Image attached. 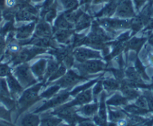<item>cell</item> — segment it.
I'll use <instances>...</instances> for the list:
<instances>
[{
    "mask_svg": "<svg viewBox=\"0 0 153 126\" xmlns=\"http://www.w3.org/2000/svg\"><path fill=\"white\" fill-rule=\"evenodd\" d=\"M56 0H45L42 2V5H38L39 8H40V13H39V18L44 19L45 14L48 12V10L50 9L53 4L55 2Z\"/></svg>",
    "mask_w": 153,
    "mask_h": 126,
    "instance_id": "44",
    "label": "cell"
},
{
    "mask_svg": "<svg viewBox=\"0 0 153 126\" xmlns=\"http://www.w3.org/2000/svg\"><path fill=\"white\" fill-rule=\"evenodd\" d=\"M6 80L11 97L14 99H15V100H17V99H18L19 97L21 96V94L23 93V92L24 91L25 89L22 86V85L20 84V82L17 80V79L16 78L15 76L13 74L12 71L10 72L9 74L7 75Z\"/></svg>",
    "mask_w": 153,
    "mask_h": 126,
    "instance_id": "15",
    "label": "cell"
},
{
    "mask_svg": "<svg viewBox=\"0 0 153 126\" xmlns=\"http://www.w3.org/2000/svg\"><path fill=\"white\" fill-rule=\"evenodd\" d=\"M144 39H137L136 37H134L132 39H129L127 42L126 45V48H125V53L127 55L128 51L130 50H137L139 51L140 49L141 46L144 43Z\"/></svg>",
    "mask_w": 153,
    "mask_h": 126,
    "instance_id": "34",
    "label": "cell"
},
{
    "mask_svg": "<svg viewBox=\"0 0 153 126\" xmlns=\"http://www.w3.org/2000/svg\"><path fill=\"white\" fill-rule=\"evenodd\" d=\"M114 39L101 26H100L95 19H94L91 25V31L86 35L83 40V46L89 47L97 50H101L104 56L110 53V46L109 42Z\"/></svg>",
    "mask_w": 153,
    "mask_h": 126,
    "instance_id": "1",
    "label": "cell"
},
{
    "mask_svg": "<svg viewBox=\"0 0 153 126\" xmlns=\"http://www.w3.org/2000/svg\"><path fill=\"white\" fill-rule=\"evenodd\" d=\"M12 73L24 89L36 84L38 81L31 71L30 65L28 62L22 63L15 66Z\"/></svg>",
    "mask_w": 153,
    "mask_h": 126,
    "instance_id": "6",
    "label": "cell"
},
{
    "mask_svg": "<svg viewBox=\"0 0 153 126\" xmlns=\"http://www.w3.org/2000/svg\"><path fill=\"white\" fill-rule=\"evenodd\" d=\"M107 126H117V122H109Z\"/></svg>",
    "mask_w": 153,
    "mask_h": 126,
    "instance_id": "57",
    "label": "cell"
},
{
    "mask_svg": "<svg viewBox=\"0 0 153 126\" xmlns=\"http://www.w3.org/2000/svg\"><path fill=\"white\" fill-rule=\"evenodd\" d=\"M32 3V0H17V8H26L27 5Z\"/></svg>",
    "mask_w": 153,
    "mask_h": 126,
    "instance_id": "51",
    "label": "cell"
},
{
    "mask_svg": "<svg viewBox=\"0 0 153 126\" xmlns=\"http://www.w3.org/2000/svg\"><path fill=\"white\" fill-rule=\"evenodd\" d=\"M2 18H3V17H2V10L0 9V23H1V22H2Z\"/></svg>",
    "mask_w": 153,
    "mask_h": 126,
    "instance_id": "60",
    "label": "cell"
},
{
    "mask_svg": "<svg viewBox=\"0 0 153 126\" xmlns=\"http://www.w3.org/2000/svg\"><path fill=\"white\" fill-rule=\"evenodd\" d=\"M103 76H104V74H101V75L98 76V77H95V78L92 79V80H89L88 82L83 83V84L80 85V86H76L74 88H73V89L70 91L71 97H75V96H76L77 94L80 93V92H83V91L86 90V89H90V88H92V86L96 83V82L98 81L101 77H103Z\"/></svg>",
    "mask_w": 153,
    "mask_h": 126,
    "instance_id": "28",
    "label": "cell"
},
{
    "mask_svg": "<svg viewBox=\"0 0 153 126\" xmlns=\"http://www.w3.org/2000/svg\"><path fill=\"white\" fill-rule=\"evenodd\" d=\"M44 86H45L44 82H38L36 84L24 89L21 96L17 100L16 110L17 111V115L15 121H17L20 115L29 110L32 105L42 100L40 97V91Z\"/></svg>",
    "mask_w": 153,
    "mask_h": 126,
    "instance_id": "2",
    "label": "cell"
},
{
    "mask_svg": "<svg viewBox=\"0 0 153 126\" xmlns=\"http://www.w3.org/2000/svg\"><path fill=\"white\" fill-rule=\"evenodd\" d=\"M74 48L71 44H59V47L54 49H49L48 54H50L51 56L54 57L56 60L59 64L62 63L66 57L73 53Z\"/></svg>",
    "mask_w": 153,
    "mask_h": 126,
    "instance_id": "13",
    "label": "cell"
},
{
    "mask_svg": "<svg viewBox=\"0 0 153 126\" xmlns=\"http://www.w3.org/2000/svg\"><path fill=\"white\" fill-rule=\"evenodd\" d=\"M5 47H6V41L3 36L0 35V56L3 54Z\"/></svg>",
    "mask_w": 153,
    "mask_h": 126,
    "instance_id": "49",
    "label": "cell"
},
{
    "mask_svg": "<svg viewBox=\"0 0 153 126\" xmlns=\"http://www.w3.org/2000/svg\"><path fill=\"white\" fill-rule=\"evenodd\" d=\"M70 91L69 90L64 89V90L60 91L53 97L48 99L46 102H45L40 107L35 110L33 113L38 114L50 109H55V108L62 105L63 104L66 103V102L70 99Z\"/></svg>",
    "mask_w": 153,
    "mask_h": 126,
    "instance_id": "9",
    "label": "cell"
},
{
    "mask_svg": "<svg viewBox=\"0 0 153 126\" xmlns=\"http://www.w3.org/2000/svg\"><path fill=\"white\" fill-rule=\"evenodd\" d=\"M103 87L106 92H115L120 89V83L115 78L108 77L103 79Z\"/></svg>",
    "mask_w": 153,
    "mask_h": 126,
    "instance_id": "30",
    "label": "cell"
},
{
    "mask_svg": "<svg viewBox=\"0 0 153 126\" xmlns=\"http://www.w3.org/2000/svg\"><path fill=\"white\" fill-rule=\"evenodd\" d=\"M65 11H74L80 6L79 0H59Z\"/></svg>",
    "mask_w": 153,
    "mask_h": 126,
    "instance_id": "42",
    "label": "cell"
},
{
    "mask_svg": "<svg viewBox=\"0 0 153 126\" xmlns=\"http://www.w3.org/2000/svg\"><path fill=\"white\" fill-rule=\"evenodd\" d=\"M41 119L39 115L35 113H26L20 122V126H39Z\"/></svg>",
    "mask_w": 153,
    "mask_h": 126,
    "instance_id": "27",
    "label": "cell"
},
{
    "mask_svg": "<svg viewBox=\"0 0 153 126\" xmlns=\"http://www.w3.org/2000/svg\"><path fill=\"white\" fill-rule=\"evenodd\" d=\"M103 60L104 59H90L83 62H75L73 67H74L81 75L85 77H97L101 75L98 74V73L105 71L108 65Z\"/></svg>",
    "mask_w": 153,
    "mask_h": 126,
    "instance_id": "3",
    "label": "cell"
},
{
    "mask_svg": "<svg viewBox=\"0 0 153 126\" xmlns=\"http://www.w3.org/2000/svg\"><path fill=\"white\" fill-rule=\"evenodd\" d=\"M12 70L8 63H0V77H7V75Z\"/></svg>",
    "mask_w": 153,
    "mask_h": 126,
    "instance_id": "45",
    "label": "cell"
},
{
    "mask_svg": "<svg viewBox=\"0 0 153 126\" xmlns=\"http://www.w3.org/2000/svg\"><path fill=\"white\" fill-rule=\"evenodd\" d=\"M145 2L146 0H134V3L135 8H136L137 11H139L140 8L142 7V5H143Z\"/></svg>",
    "mask_w": 153,
    "mask_h": 126,
    "instance_id": "54",
    "label": "cell"
},
{
    "mask_svg": "<svg viewBox=\"0 0 153 126\" xmlns=\"http://www.w3.org/2000/svg\"><path fill=\"white\" fill-rule=\"evenodd\" d=\"M150 62L153 65V55H151V56H150Z\"/></svg>",
    "mask_w": 153,
    "mask_h": 126,
    "instance_id": "61",
    "label": "cell"
},
{
    "mask_svg": "<svg viewBox=\"0 0 153 126\" xmlns=\"http://www.w3.org/2000/svg\"><path fill=\"white\" fill-rule=\"evenodd\" d=\"M93 20V16L85 11L84 14L78 20V21L74 24L75 33H80L81 31L91 27V25H92Z\"/></svg>",
    "mask_w": 153,
    "mask_h": 126,
    "instance_id": "22",
    "label": "cell"
},
{
    "mask_svg": "<svg viewBox=\"0 0 153 126\" xmlns=\"http://www.w3.org/2000/svg\"><path fill=\"white\" fill-rule=\"evenodd\" d=\"M77 126H98L95 125V123L92 121V119L89 120H86V121H83L80 122L79 124H77Z\"/></svg>",
    "mask_w": 153,
    "mask_h": 126,
    "instance_id": "53",
    "label": "cell"
},
{
    "mask_svg": "<svg viewBox=\"0 0 153 126\" xmlns=\"http://www.w3.org/2000/svg\"><path fill=\"white\" fill-rule=\"evenodd\" d=\"M0 126H17L11 123V122H8L7 120H0Z\"/></svg>",
    "mask_w": 153,
    "mask_h": 126,
    "instance_id": "55",
    "label": "cell"
},
{
    "mask_svg": "<svg viewBox=\"0 0 153 126\" xmlns=\"http://www.w3.org/2000/svg\"><path fill=\"white\" fill-rule=\"evenodd\" d=\"M134 104L137 105V106H138L140 108H143V109H146L147 106H148L146 99V98L144 97V96H140L137 99L136 102H135Z\"/></svg>",
    "mask_w": 153,
    "mask_h": 126,
    "instance_id": "48",
    "label": "cell"
},
{
    "mask_svg": "<svg viewBox=\"0 0 153 126\" xmlns=\"http://www.w3.org/2000/svg\"><path fill=\"white\" fill-rule=\"evenodd\" d=\"M65 16L66 19L68 20L70 23L75 24L76 22L78 21L79 19L80 18L82 15L84 14L85 11L84 9H82L81 8L79 7L77 9L74 10V11H64Z\"/></svg>",
    "mask_w": 153,
    "mask_h": 126,
    "instance_id": "33",
    "label": "cell"
},
{
    "mask_svg": "<svg viewBox=\"0 0 153 126\" xmlns=\"http://www.w3.org/2000/svg\"><path fill=\"white\" fill-rule=\"evenodd\" d=\"M43 0H32V2L34 3H39V2H42Z\"/></svg>",
    "mask_w": 153,
    "mask_h": 126,
    "instance_id": "59",
    "label": "cell"
},
{
    "mask_svg": "<svg viewBox=\"0 0 153 126\" xmlns=\"http://www.w3.org/2000/svg\"><path fill=\"white\" fill-rule=\"evenodd\" d=\"M50 114L62 119V121L73 126H76L81 122L92 119L91 118H86L80 115L74 107H65L63 105L55 108Z\"/></svg>",
    "mask_w": 153,
    "mask_h": 126,
    "instance_id": "4",
    "label": "cell"
},
{
    "mask_svg": "<svg viewBox=\"0 0 153 126\" xmlns=\"http://www.w3.org/2000/svg\"><path fill=\"white\" fill-rule=\"evenodd\" d=\"M76 111L83 117L91 118L98 113V102L94 101L93 103L86 104V105L80 106V107L77 108Z\"/></svg>",
    "mask_w": 153,
    "mask_h": 126,
    "instance_id": "20",
    "label": "cell"
},
{
    "mask_svg": "<svg viewBox=\"0 0 153 126\" xmlns=\"http://www.w3.org/2000/svg\"><path fill=\"white\" fill-rule=\"evenodd\" d=\"M5 8H17V0H5Z\"/></svg>",
    "mask_w": 153,
    "mask_h": 126,
    "instance_id": "50",
    "label": "cell"
},
{
    "mask_svg": "<svg viewBox=\"0 0 153 126\" xmlns=\"http://www.w3.org/2000/svg\"><path fill=\"white\" fill-rule=\"evenodd\" d=\"M122 1L123 0H110L99 11L94 14V19L102 18V17H112L113 16H114L117 8H118L119 5L121 3Z\"/></svg>",
    "mask_w": 153,
    "mask_h": 126,
    "instance_id": "14",
    "label": "cell"
},
{
    "mask_svg": "<svg viewBox=\"0 0 153 126\" xmlns=\"http://www.w3.org/2000/svg\"><path fill=\"white\" fill-rule=\"evenodd\" d=\"M128 113L123 108L107 106V119L110 122H117L121 119L127 116Z\"/></svg>",
    "mask_w": 153,
    "mask_h": 126,
    "instance_id": "24",
    "label": "cell"
},
{
    "mask_svg": "<svg viewBox=\"0 0 153 126\" xmlns=\"http://www.w3.org/2000/svg\"><path fill=\"white\" fill-rule=\"evenodd\" d=\"M134 68L136 69V71H137L138 74H140V76H142L143 77H145V78H146V74L145 71H144V68L142 66V65H141V62L139 60V59L137 58L136 61H135V67Z\"/></svg>",
    "mask_w": 153,
    "mask_h": 126,
    "instance_id": "46",
    "label": "cell"
},
{
    "mask_svg": "<svg viewBox=\"0 0 153 126\" xmlns=\"http://www.w3.org/2000/svg\"><path fill=\"white\" fill-rule=\"evenodd\" d=\"M73 55L76 62H83L90 59H104L101 51L83 46L74 48Z\"/></svg>",
    "mask_w": 153,
    "mask_h": 126,
    "instance_id": "10",
    "label": "cell"
},
{
    "mask_svg": "<svg viewBox=\"0 0 153 126\" xmlns=\"http://www.w3.org/2000/svg\"><path fill=\"white\" fill-rule=\"evenodd\" d=\"M38 38H53V27L44 19L39 18L35 26L33 36Z\"/></svg>",
    "mask_w": 153,
    "mask_h": 126,
    "instance_id": "16",
    "label": "cell"
},
{
    "mask_svg": "<svg viewBox=\"0 0 153 126\" xmlns=\"http://www.w3.org/2000/svg\"><path fill=\"white\" fill-rule=\"evenodd\" d=\"M92 121L95 123V125L98 126H107L108 125V122L107 120L104 119L101 117H100L98 114L95 115L92 118Z\"/></svg>",
    "mask_w": 153,
    "mask_h": 126,
    "instance_id": "47",
    "label": "cell"
},
{
    "mask_svg": "<svg viewBox=\"0 0 153 126\" xmlns=\"http://www.w3.org/2000/svg\"><path fill=\"white\" fill-rule=\"evenodd\" d=\"M58 8V2H57V0H56L55 2L50 8L44 17V20L49 23L50 24L52 25L58 16V8Z\"/></svg>",
    "mask_w": 153,
    "mask_h": 126,
    "instance_id": "35",
    "label": "cell"
},
{
    "mask_svg": "<svg viewBox=\"0 0 153 126\" xmlns=\"http://www.w3.org/2000/svg\"><path fill=\"white\" fill-rule=\"evenodd\" d=\"M74 29H57L53 32V38L59 44H70Z\"/></svg>",
    "mask_w": 153,
    "mask_h": 126,
    "instance_id": "18",
    "label": "cell"
},
{
    "mask_svg": "<svg viewBox=\"0 0 153 126\" xmlns=\"http://www.w3.org/2000/svg\"><path fill=\"white\" fill-rule=\"evenodd\" d=\"M92 101H93V96H92V88H90V89H86V90L77 94L73 100L67 102V103L63 104V105H65V107H76L83 106L86 104L91 103Z\"/></svg>",
    "mask_w": 153,
    "mask_h": 126,
    "instance_id": "12",
    "label": "cell"
},
{
    "mask_svg": "<svg viewBox=\"0 0 153 126\" xmlns=\"http://www.w3.org/2000/svg\"><path fill=\"white\" fill-rule=\"evenodd\" d=\"M125 68H106L105 71H110L113 74V77L117 81H119L120 83H121L125 78H126V74H125Z\"/></svg>",
    "mask_w": 153,
    "mask_h": 126,
    "instance_id": "40",
    "label": "cell"
},
{
    "mask_svg": "<svg viewBox=\"0 0 153 126\" xmlns=\"http://www.w3.org/2000/svg\"><path fill=\"white\" fill-rule=\"evenodd\" d=\"M48 59L42 58L35 62L32 66H30L31 71L33 73L35 77H36L38 82H42L45 77V71L47 68Z\"/></svg>",
    "mask_w": 153,
    "mask_h": 126,
    "instance_id": "19",
    "label": "cell"
},
{
    "mask_svg": "<svg viewBox=\"0 0 153 126\" xmlns=\"http://www.w3.org/2000/svg\"><path fill=\"white\" fill-rule=\"evenodd\" d=\"M95 20L113 38V35L117 34L119 31L130 29L131 24V19H121L116 17H102Z\"/></svg>",
    "mask_w": 153,
    "mask_h": 126,
    "instance_id": "5",
    "label": "cell"
},
{
    "mask_svg": "<svg viewBox=\"0 0 153 126\" xmlns=\"http://www.w3.org/2000/svg\"><path fill=\"white\" fill-rule=\"evenodd\" d=\"M107 100V93L105 91H103L99 96V102H98V115L105 120L107 119V105L106 104Z\"/></svg>",
    "mask_w": 153,
    "mask_h": 126,
    "instance_id": "31",
    "label": "cell"
},
{
    "mask_svg": "<svg viewBox=\"0 0 153 126\" xmlns=\"http://www.w3.org/2000/svg\"><path fill=\"white\" fill-rule=\"evenodd\" d=\"M62 122V119L50 114V116L41 119L39 126H58Z\"/></svg>",
    "mask_w": 153,
    "mask_h": 126,
    "instance_id": "39",
    "label": "cell"
},
{
    "mask_svg": "<svg viewBox=\"0 0 153 126\" xmlns=\"http://www.w3.org/2000/svg\"><path fill=\"white\" fill-rule=\"evenodd\" d=\"M38 20V16L32 14L26 8H18L15 14V22H32Z\"/></svg>",
    "mask_w": 153,
    "mask_h": 126,
    "instance_id": "26",
    "label": "cell"
},
{
    "mask_svg": "<svg viewBox=\"0 0 153 126\" xmlns=\"http://www.w3.org/2000/svg\"><path fill=\"white\" fill-rule=\"evenodd\" d=\"M22 47H22L21 45H20V44L19 43L18 40L15 39V40L8 43L7 50L6 52H5V56L10 57L11 61V60L17 55V53L21 50Z\"/></svg>",
    "mask_w": 153,
    "mask_h": 126,
    "instance_id": "32",
    "label": "cell"
},
{
    "mask_svg": "<svg viewBox=\"0 0 153 126\" xmlns=\"http://www.w3.org/2000/svg\"><path fill=\"white\" fill-rule=\"evenodd\" d=\"M128 102L129 101L125 96H123V94L118 92H115L111 97L106 100V104L107 106L115 107L121 106L124 107L127 105Z\"/></svg>",
    "mask_w": 153,
    "mask_h": 126,
    "instance_id": "25",
    "label": "cell"
},
{
    "mask_svg": "<svg viewBox=\"0 0 153 126\" xmlns=\"http://www.w3.org/2000/svg\"><path fill=\"white\" fill-rule=\"evenodd\" d=\"M61 89V87L59 86L56 84H52L51 86L48 88L46 90L43 91L42 93H40V97L42 99H51L52 97H53L55 95H56L59 92Z\"/></svg>",
    "mask_w": 153,
    "mask_h": 126,
    "instance_id": "38",
    "label": "cell"
},
{
    "mask_svg": "<svg viewBox=\"0 0 153 126\" xmlns=\"http://www.w3.org/2000/svg\"><path fill=\"white\" fill-rule=\"evenodd\" d=\"M60 64L55 59L53 58V56L50 57L48 60V64H47V68L46 71H45V77H44L43 81L45 83V84H46L47 81L49 79V77L58 69V68L59 67Z\"/></svg>",
    "mask_w": 153,
    "mask_h": 126,
    "instance_id": "29",
    "label": "cell"
},
{
    "mask_svg": "<svg viewBox=\"0 0 153 126\" xmlns=\"http://www.w3.org/2000/svg\"><path fill=\"white\" fill-rule=\"evenodd\" d=\"M67 71H68V68H67V67L65 66V65L63 62L61 63L59 65V67L58 68V69H57L56 71L55 72H54L53 74L52 75L49 77V79H48V81H47L45 86H48L49 84L52 83L53 82L56 81V80H59V78H61L63 75H65V74L67 72Z\"/></svg>",
    "mask_w": 153,
    "mask_h": 126,
    "instance_id": "37",
    "label": "cell"
},
{
    "mask_svg": "<svg viewBox=\"0 0 153 126\" xmlns=\"http://www.w3.org/2000/svg\"><path fill=\"white\" fill-rule=\"evenodd\" d=\"M58 126H73V125H71L68 124V123H60Z\"/></svg>",
    "mask_w": 153,
    "mask_h": 126,
    "instance_id": "58",
    "label": "cell"
},
{
    "mask_svg": "<svg viewBox=\"0 0 153 126\" xmlns=\"http://www.w3.org/2000/svg\"><path fill=\"white\" fill-rule=\"evenodd\" d=\"M92 1H93V0H81V2H80V6H81V5H84V11H86V12H88Z\"/></svg>",
    "mask_w": 153,
    "mask_h": 126,
    "instance_id": "52",
    "label": "cell"
},
{
    "mask_svg": "<svg viewBox=\"0 0 153 126\" xmlns=\"http://www.w3.org/2000/svg\"><path fill=\"white\" fill-rule=\"evenodd\" d=\"M125 74H126V78L127 80H130L133 83H138V84H141L142 83L140 77L141 76L138 74V72L134 67H128L126 68L125 71Z\"/></svg>",
    "mask_w": 153,
    "mask_h": 126,
    "instance_id": "36",
    "label": "cell"
},
{
    "mask_svg": "<svg viewBox=\"0 0 153 126\" xmlns=\"http://www.w3.org/2000/svg\"><path fill=\"white\" fill-rule=\"evenodd\" d=\"M48 49H46V48L32 46V45L23 47L21 50L11 61V62L13 63L12 67L17 66L20 64H22V63L28 62L33 59L37 56L44 53H48Z\"/></svg>",
    "mask_w": 153,
    "mask_h": 126,
    "instance_id": "8",
    "label": "cell"
},
{
    "mask_svg": "<svg viewBox=\"0 0 153 126\" xmlns=\"http://www.w3.org/2000/svg\"><path fill=\"white\" fill-rule=\"evenodd\" d=\"M92 96H93V101H98V98L101 95V92L104 91V87H103V78L102 77L96 82L92 89Z\"/></svg>",
    "mask_w": 153,
    "mask_h": 126,
    "instance_id": "43",
    "label": "cell"
},
{
    "mask_svg": "<svg viewBox=\"0 0 153 126\" xmlns=\"http://www.w3.org/2000/svg\"><path fill=\"white\" fill-rule=\"evenodd\" d=\"M120 91L123 94V96H125L129 102L137 99L140 96L138 91L135 88L129 86L126 82V78L120 83Z\"/></svg>",
    "mask_w": 153,
    "mask_h": 126,
    "instance_id": "21",
    "label": "cell"
},
{
    "mask_svg": "<svg viewBox=\"0 0 153 126\" xmlns=\"http://www.w3.org/2000/svg\"><path fill=\"white\" fill-rule=\"evenodd\" d=\"M37 22L38 21L29 22L28 24L16 28L15 39L19 41H24L30 39L33 36Z\"/></svg>",
    "mask_w": 153,
    "mask_h": 126,
    "instance_id": "17",
    "label": "cell"
},
{
    "mask_svg": "<svg viewBox=\"0 0 153 126\" xmlns=\"http://www.w3.org/2000/svg\"><path fill=\"white\" fill-rule=\"evenodd\" d=\"M123 109L127 113L131 114V115L138 116L146 113V110L139 107L137 106L135 104H133V105H128V104L127 105L123 107Z\"/></svg>",
    "mask_w": 153,
    "mask_h": 126,
    "instance_id": "41",
    "label": "cell"
},
{
    "mask_svg": "<svg viewBox=\"0 0 153 126\" xmlns=\"http://www.w3.org/2000/svg\"><path fill=\"white\" fill-rule=\"evenodd\" d=\"M109 1H110V0H93L92 4L94 5H99V4L107 3V2H108Z\"/></svg>",
    "mask_w": 153,
    "mask_h": 126,
    "instance_id": "56",
    "label": "cell"
},
{
    "mask_svg": "<svg viewBox=\"0 0 153 126\" xmlns=\"http://www.w3.org/2000/svg\"><path fill=\"white\" fill-rule=\"evenodd\" d=\"M91 78H95V77H85V76L80 74L79 73H76L74 70L68 69L67 72L65 74V75H63L59 80L53 82L52 84H56L59 86L61 89L71 91L77 84L87 81Z\"/></svg>",
    "mask_w": 153,
    "mask_h": 126,
    "instance_id": "7",
    "label": "cell"
},
{
    "mask_svg": "<svg viewBox=\"0 0 153 126\" xmlns=\"http://www.w3.org/2000/svg\"><path fill=\"white\" fill-rule=\"evenodd\" d=\"M52 27L53 32L57 29H74V24L70 23L66 19L64 12H62L58 14L56 20H54Z\"/></svg>",
    "mask_w": 153,
    "mask_h": 126,
    "instance_id": "23",
    "label": "cell"
},
{
    "mask_svg": "<svg viewBox=\"0 0 153 126\" xmlns=\"http://www.w3.org/2000/svg\"><path fill=\"white\" fill-rule=\"evenodd\" d=\"M114 16L121 19H132L136 16L131 0H123L119 5Z\"/></svg>",
    "mask_w": 153,
    "mask_h": 126,
    "instance_id": "11",
    "label": "cell"
}]
</instances>
